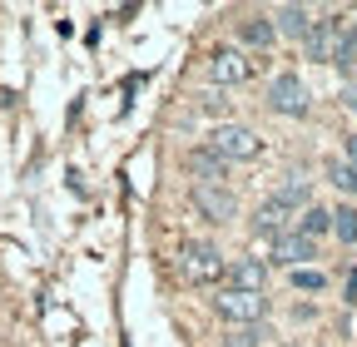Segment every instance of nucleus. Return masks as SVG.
<instances>
[{"instance_id": "nucleus-1", "label": "nucleus", "mask_w": 357, "mask_h": 347, "mask_svg": "<svg viewBox=\"0 0 357 347\" xmlns=\"http://www.w3.org/2000/svg\"><path fill=\"white\" fill-rule=\"evenodd\" d=\"M178 273H184V283L204 288V283L229 278V258H223L213 243H184L178 248Z\"/></svg>"}, {"instance_id": "nucleus-2", "label": "nucleus", "mask_w": 357, "mask_h": 347, "mask_svg": "<svg viewBox=\"0 0 357 347\" xmlns=\"http://www.w3.org/2000/svg\"><path fill=\"white\" fill-rule=\"evenodd\" d=\"M208 149L223 159V164H248L263 154V139L253 134L248 124H218L213 134H208Z\"/></svg>"}, {"instance_id": "nucleus-3", "label": "nucleus", "mask_w": 357, "mask_h": 347, "mask_svg": "<svg viewBox=\"0 0 357 347\" xmlns=\"http://www.w3.org/2000/svg\"><path fill=\"white\" fill-rule=\"evenodd\" d=\"M213 308H218V318L229 323V327H253V323H263V318H268V298H263V293L223 288V293L213 298Z\"/></svg>"}, {"instance_id": "nucleus-4", "label": "nucleus", "mask_w": 357, "mask_h": 347, "mask_svg": "<svg viewBox=\"0 0 357 347\" xmlns=\"http://www.w3.org/2000/svg\"><path fill=\"white\" fill-rule=\"evenodd\" d=\"M268 109H273V114H288V119H303V114L312 109L307 84H303L293 70H283L273 84H268Z\"/></svg>"}, {"instance_id": "nucleus-5", "label": "nucleus", "mask_w": 357, "mask_h": 347, "mask_svg": "<svg viewBox=\"0 0 357 347\" xmlns=\"http://www.w3.org/2000/svg\"><path fill=\"white\" fill-rule=\"evenodd\" d=\"M189 199H194V208L204 213L208 224H229L234 213H238V199H234V189H229V184H194V189H189Z\"/></svg>"}, {"instance_id": "nucleus-6", "label": "nucleus", "mask_w": 357, "mask_h": 347, "mask_svg": "<svg viewBox=\"0 0 357 347\" xmlns=\"http://www.w3.org/2000/svg\"><path fill=\"white\" fill-rule=\"evenodd\" d=\"M307 60H318V65H333L337 60V45H342V20H312V30H307Z\"/></svg>"}, {"instance_id": "nucleus-7", "label": "nucleus", "mask_w": 357, "mask_h": 347, "mask_svg": "<svg viewBox=\"0 0 357 347\" xmlns=\"http://www.w3.org/2000/svg\"><path fill=\"white\" fill-rule=\"evenodd\" d=\"M253 75V65L243 60V50H213L208 55V79L213 84H243Z\"/></svg>"}, {"instance_id": "nucleus-8", "label": "nucleus", "mask_w": 357, "mask_h": 347, "mask_svg": "<svg viewBox=\"0 0 357 347\" xmlns=\"http://www.w3.org/2000/svg\"><path fill=\"white\" fill-rule=\"evenodd\" d=\"M312 258H318V243H312V238H303V233L273 238V263H283V268H307Z\"/></svg>"}, {"instance_id": "nucleus-9", "label": "nucleus", "mask_w": 357, "mask_h": 347, "mask_svg": "<svg viewBox=\"0 0 357 347\" xmlns=\"http://www.w3.org/2000/svg\"><path fill=\"white\" fill-rule=\"evenodd\" d=\"M229 288L263 293L268 288V263H263V258H234V263H229Z\"/></svg>"}, {"instance_id": "nucleus-10", "label": "nucleus", "mask_w": 357, "mask_h": 347, "mask_svg": "<svg viewBox=\"0 0 357 347\" xmlns=\"http://www.w3.org/2000/svg\"><path fill=\"white\" fill-rule=\"evenodd\" d=\"M184 169L194 174L199 184H223V179H229V164H223L208 144H204V149H189V154H184Z\"/></svg>"}, {"instance_id": "nucleus-11", "label": "nucleus", "mask_w": 357, "mask_h": 347, "mask_svg": "<svg viewBox=\"0 0 357 347\" xmlns=\"http://www.w3.org/2000/svg\"><path fill=\"white\" fill-rule=\"evenodd\" d=\"M288 219H293V208H283L278 199H263V203H258V213H253V229H258V233L283 238V233H288Z\"/></svg>"}, {"instance_id": "nucleus-12", "label": "nucleus", "mask_w": 357, "mask_h": 347, "mask_svg": "<svg viewBox=\"0 0 357 347\" xmlns=\"http://www.w3.org/2000/svg\"><path fill=\"white\" fill-rule=\"evenodd\" d=\"M238 40L248 50H268L278 40V30H273V15H248V20H238Z\"/></svg>"}, {"instance_id": "nucleus-13", "label": "nucleus", "mask_w": 357, "mask_h": 347, "mask_svg": "<svg viewBox=\"0 0 357 347\" xmlns=\"http://www.w3.org/2000/svg\"><path fill=\"white\" fill-rule=\"evenodd\" d=\"M273 30H278V35H288V40H307L312 15H307L303 6H278V10H273Z\"/></svg>"}, {"instance_id": "nucleus-14", "label": "nucleus", "mask_w": 357, "mask_h": 347, "mask_svg": "<svg viewBox=\"0 0 357 347\" xmlns=\"http://www.w3.org/2000/svg\"><path fill=\"white\" fill-rule=\"evenodd\" d=\"M293 233H303V238H312L318 243L323 233H333V208H323V203H307L303 213H298V229Z\"/></svg>"}, {"instance_id": "nucleus-15", "label": "nucleus", "mask_w": 357, "mask_h": 347, "mask_svg": "<svg viewBox=\"0 0 357 347\" xmlns=\"http://www.w3.org/2000/svg\"><path fill=\"white\" fill-rule=\"evenodd\" d=\"M283 208H293V213H303L307 203H312V189H307V179H303V174H288V179L278 184V194H273Z\"/></svg>"}, {"instance_id": "nucleus-16", "label": "nucleus", "mask_w": 357, "mask_h": 347, "mask_svg": "<svg viewBox=\"0 0 357 347\" xmlns=\"http://www.w3.org/2000/svg\"><path fill=\"white\" fill-rule=\"evenodd\" d=\"M323 174H328V184H333V189L357 194V169H352L347 159H328V164H323Z\"/></svg>"}, {"instance_id": "nucleus-17", "label": "nucleus", "mask_w": 357, "mask_h": 347, "mask_svg": "<svg viewBox=\"0 0 357 347\" xmlns=\"http://www.w3.org/2000/svg\"><path fill=\"white\" fill-rule=\"evenodd\" d=\"M333 233H337L342 243H357V208H352V203L333 208Z\"/></svg>"}, {"instance_id": "nucleus-18", "label": "nucleus", "mask_w": 357, "mask_h": 347, "mask_svg": "<svg viewBox=\"0 0 357 347\" xmlns=\"http://www.w3.org/2000/svg\"><path fill=\"white\" fill-rule=\"evenodd\" d=\"M268 332H263V323H253V327H234L229 337H223V347H258Z\"/></svg>"}, {"instance_id": "nucleus-19", "label": "nucleus", "mask_w": 357, "mask_h": 347, "mask_svg": "<svg viewBox=\"0 0 357 347\" xmlns=\"http://www.w3.org/2000/svg\"><path fill=\"white\" fill-rule=\"evenodd\" d=\"M293 288H298V293H323L328 278H323L318 268H293Z\"/></svg>"}, {"instance_id": "nucleus-20", "label": "nucleus", "mask_w": 357, "mask_h": 347, "mask_svg": "<svg viewBox=\"0 0 357 347\" xmlns=\"http://www.w3.org/2000/svg\"><path fill=\"white\" fill-rule=\"evenodd\" d=\"M352 60H357V30H352V25H342V45H337V60H333V65H342V70H347Z\"/></svg>"}, {"instance_id": "nucleus-21", "label": "nucleus", "mask_w": 357, "mask_h": 347, "mask_svg": "<svg viewBox=\"0 0 357 347\" xmlns=\"http://www.w3.org/2000/svg\"><path fill=\"white\" fill-rule=\"evenodd\" d=\"M347 164H352V169H357V134H352V139H347Z\"/></svg>"}]
</instances>
